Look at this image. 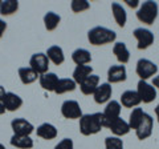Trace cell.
Segmentation results:
<instances>
[{
  "instance_id": "25",
  "label": "cell",
  "mask_w": 159,
  "mask_h": 149,
  "mask_svg": "<svg viewBox=\"0 0 159 149\" xmlns=\"http://www.w3.org/2000/svg\"><path fill=\"white\" fill-rule=\"evenodd\" d=\"M76 88H77V84L73 79L64 77V79H60L58 80L56 89H54V93H57V95H64V93H68V92H73Z\"/></svg>"
},
{
  "instance_id": "34",
  "label": "cell",
  "mask_w": 159,
  "mask_h": 149,
  "mask_svg": "<svg viewBox=\"0 0 159 149\" xmlns=\"http://www.w3.org/2000/svg\"><path fill=\"white\" fill-rule=\"evenodd\" d=\"M7 29V23L3 20V19H0V37H3L4 32H6Z\"/></svg>"
},
{
  "instance_id": "33",
  "label": "cell",
  "mask_w": 159,
  "mask_h": 149,
  "mask_svg": "<svg viewBox=\"0 0 159 149\" xmlns=\"http://www.w3.org/2000/svg\"><path fill=\"white\" fill-rule=\"evenodd\" d=\"M54 149H74V144H73V140L72 138H62L61 141H60Z\"/></svg>"
},
{
  "instance_id": "18",
  "label": "cell",
  "mask_w": 159,
  "mask_h": 149,
  "mask_svg": "<svg viewBox=\"0 0 159 149\" xmlns=\"http://www.w3.org/2000/svg\"><path fill=\"white\" fill-rule=\"evenodd\" d=\"M113 53L116 59L118 60L119 64H127L129 60H130V52L126 47V44L123 41H118V43H114L113 46Z\"/></svg>"
},
{
  "instance_id": "7",
  "label": "cell",
  "mask_w": 159,
  "mask_h": 149,
  "mask_svg": "<svg viewBox=\"0 0 159 149\" xmlns=\"http://www.w3.org/2000/svg\"><path fill=\"white\" fill-rule=\"evenodd\" d=\"M134 37L137 39L138 41V46L137 48L139 51H142V49H147L148 47H151V44L154 43L155 40V37H154V33L150 31V29L147 28H143V27H139V28H135L134 29Z\"/></svg>"
},
{
  "instance_id": "12",
  "label": "cell",
  "mask_w": 159,
  "mask_h": 149,
  "mask_svg": "<svg viewBox=\"0 0 159 149\" xmlns=\"http://www.w3.org/2000/svg\"><path fill=\"white\" fill-rule=\"evenodd\" d=\"M121 109H122L121 103L117 101V100H110L106 104V107L102 112L103 118H105V123H106V128H107V124L110 121L121 117Z\"/></svg>"
},
{
  "instance_id": "10",
  "label": "cell",
  "mask_w": 159,
  "mask_h": 149,
  "mask_svg": "<svg viewBox=\"0 0 159 149\" xmlns=\"http://www.w3.org/2000/svg\"><path fill=\"white\" fill-rule=\"evenodd\" d=\"M11 128L13 131V135H17V136H31V133L34 131V127L27 118H23V117L13 118L11 121Z\"/></svg>"
},
{
  "instance_id": "14",
  "label": "cell",
  "mask_w": 159,
  "mask_h": 149,
  "mask_svg": "<svg viewBox=\"0 0 159 149\" xmlns=\"http://www.w3.org/2000/svg\"><path fill=\"white\" fill-rule=\"evenodd\" d=\"M107 128L110 129V132L117 137L126 136L127 133L131 131L130 127H129V123L126 120H123V118H121V117H118V118H116V120L110 121L107 124Z\"/></svg>"
},
{
  "instance_id": "31",
  "label": "cell",
  "mask_w": 159,
  "mask_h": 149,
  "mask_svg": "<svg viewBox=\"0 0 159 149\" xmlns=\"http://www.w3.org/2000/svg\"><path fill=\"white\" fill-rule=\"evenodd\" d=\"M105 149H125L121 137L109 136L105 138Z\"/></svg>"
},
{
  "instance_id": "8",
  "label": "cell",
  "mask_w": 159,
  "mask_h": 149,
  "mask_svg": "<svg viewBox=\"0 0 159 149\" xmlns=\"http://www.w3.org/2000/svg\"><path fill=\"white\" fill-rule=\"evenodd\" d=\"M152 128H154V118L148 113L145 112L138 128L135 129V135L138 137V140H141V141L147 140L152 135Z\"/></svg>"
},
{
  "instance_id": "11",
  "label": "cell",
  "mask_w": 159,
  "mask_h": 149,
  "mask_svg": "<svg viewBox=\"0 0 159 149\" xmlns=\"http://www.w3.org/2000/svg\"><path fill=\"white\" fill-rule=\"evenodd\" d=\"M126 79H127V71H126V67L122 65V64L111 65L107 69V83L109 84L122 83V81H126Z\"/></svg>"
},
{
  "instance_id": "16",
  "label": "cell",
  "mask_w": 159,
  "mask_h": 149,
  "mask_svg": "<svg viewBox=\"0 0 159 149\" xmlns=\"http://www.w3.org/2000/svg\"><path fill=\"white\" fill-rule=\"evenodd\" d=\"M3 105L6 108V111L8 112H15L17 109L21 108L23 105V99L20 97L19 95L13 92H7L6 96L3 99Z\"/></svg>"
},
{
  "instance_id": "28",
  "label": "cell",
  "mask_w": 159,
  "mask_h": 149,
  "mask_svg": "<svg viewBox=\"0 0 159 149\" xmlns=\"http://www.w3.org/2000/svg\"><path fill=\"white\" fill-rule=\"evenodd\" d=\"M60 22H61V16L53 11H49L44 15V26L47 31H54L58 27Z\"/></svg>"
},
{
  "instance_id": "39",
  "label": "cell",
  "mask_w": 159,
  "mask_h": 149,
  "mask_svg": "<svg viewBox=\"0 0 159 149\" xmlns=\"http://www.w3.org/2000/svg\"><path fill=\"white\" fill-rule=\"evenodd\" d=\"M155 115H157V118H158V123H159V104L155 107Z\"/></svg>"
},
{
  "instance_id": "5",
  "label": "cell",
  "mask_w": 159,
  "mask_h": 149,
  "mask_svg": "<svg viewBox=\"0 0 159 149\" xmlns=\"http://www.w3.org/2000/svg\"><path fill=\"white\" fill-rule=\"evenodd\" d=\"M137 93L142 103L150 104L157 99V88L145 80H139L137 84Z\"/></svg>"
},
{
  "instance_id": "27",
  "label": "cell",
  "mask_w": 159,
  "mask_h": 149,
  "mask_svg": "<svg viewBox=\"0 0 159 149\" xmlns=\"http://www.w3.org/2000/svg\"><path fill=\"white\" fill-rule=\"evenodd\" d=\"M9 144L15 148L19 149H32L33 148V140L31 136H17V135H12Z\"/></svg>"
},
{
  "instance_id": "22",
  "label": "cell",
  "mask_w": 159,
  "mask_h": 149,
  "mask_svg": "<svg viewBox=\"0 0 159 149\" xmlns=\"http://www.w3.org/2000/svg\"><path fill=\"white\" fill-rule=\"evenodd\" d=\"M111 12H113V17L116 23L118 24V27L123 28L126 26V22H127V13H126V9L122 7V4L119 3H111Z\"/></svg>"
},
{
  "instance_id": "20",
  "label": "cell",
  "mask_w": 159,
  "mask_h": 149,
  "mask_svg": "<svg viewBox=\"0 0 159 149\" xmlns=\"http://www.w3.org/2000/svg\"><path fill=\"white\" fill-rule=\"evenodd\" d=\"M98 85H99V76L93 73L82 84H80V89H81V92L84 95L89 96V95H93V93L96 92Z\"/></svg>"
},
{
  "instance_id": "35",
  "label": "cell",
  "mask_w": 159,
  "mask_h": 149,
  "mask_svg": "<svg viewBox=\"0 0 159 149\" xmlns=\"http://www.w3.org/2000/svg\"><path fill=\"white\" fill-rule=\"evenodd\" d=\"M125 3L130 8H137L139 6V0H125Z\"/></svg>"
},
{
  "instance_id": "6",
  "label": "cell",
  "mask_w": 159,
  "mask_h": 149,
  "mask_svg": "<svg viewBox=\"0 0 159 149\" xmlns=\"http://www.w3.org/2000/svg\"><path fill=\"white\" fill-rule=\"evenodd\" d=\"M49 59L45 53L39 52V53H33L31 59H29V67H31L39 76L47 73L49 69Z\"/></svg>"
},
{
  "instance_id": "13",
  "label": "cell",
  "mask_w": 159,
  "mask_h": 149,
  "mask_svg": "<svg viewBox=\"0 0 159 149\" xmlns=\"http://www.w3.org/2000/svg\"><path fill=\"white\" fill-rule=\"evenodd\" d=\"M113 95V88H111V84L109 83H102L99 84L98 88L96 89V92L93 93V99L97 104H107L110 101Z\"/></svg>"
},
{
  "instance_id": "3",
  "label": "cell",
  "mask_w": 159,
  "mask_h": 149,
  "mask_svg": "<svg viewBox=\"0 0 159 149\" xmlns=\"http://www.w3.org/2000/svg\"><path fill=\"white\" fill-rule=\"evenodd\" d=\"M158 11H159L158 4L152 2V0H147V2H143L139 6L137 11V19L143 24L152 26L158 17Z\"/></svg>"
},
{
  "instance_id": "29",
  "label": "cell",
  "mask_w": 159,
  "mask_h": 149,
  "mask_svg": "<svg viewBox=\"0 0 159 149\" xmlns=\"http://www.w3.org/2000/svg\"><path fill=\"white\" fill-rule=\"evenodd\" d=\"M17 0H2V3H0V15H3V16H11V15L17 12Z\"/></svg>"
},
{
  "instance_id": "38",
  "label": "cell",
  "mask_w": 159,
  "mask_h": 149,
  "mask_svg": "<svg viewBox=\"0 0 159 149\" xmlns=\"http://www.w3.org/2000/svg\"><path fill=\"white\" fill-rule=\"evenodd\" d=\"M4 113H6V108H4L3 103H0V116H2V115H4Z\"/></svg>"
},
{
  "instance_id": "17",
  "label": "cell",
  "mask_w": 159,
  "mask_h": 149,
  "mask_svg": "<svg viewBox=\"0 0 159 149\" xmlns=\"http://www.w3.org/2000/svg\"><path fill=\"white\" fill-rule=\"evenodd\" d=\"M122 107L125 108H137L139 104H141V99H139L137 91H131V89H127L121 95V100H119Z\"/></svg>"
},
{
  "instance_id": "21",
  "label": "cell",
  "mask_w": 159,
  "mask_h": 149,
  "mask_svg": "<svg viewBox=\"0 0 159 149\" xmlns=\"http://www.w3.org/2000/svg\"><path fill=\"white\" fill-rule=\"evenodd\" d=\"M72 60L76 65H88L92 63V53L85 48H77L72 53Z\"/></svg>"
},
{
  "instance_id": "30",
  "label": "cell",
  "mask_w": 159,
  "mask_h": 149,
  "mask_svg": "<svg viewBox=\"0 0 159 149\" xmlns=\"http://www.w3.org/2000/svg\"><path fill=\"white\" fill-rule=\"evenodd\" d=\"M143 109L142 108H134L133 109V112L130 113V116H129V127H130V129H135L138 128L139 125V123H141L142 120V117H143Z\"/></svg>"
},
{
  "instance_id": "19",
  "label": "cell",
  "mask_w": 159,
  "mask_h": 149,
  "mask_svg": "<svg viewBox=\"0 0 159 149\" xmlns=\"http://www.w3.org/2000/svg\"><path fill=\"white\" fill-rule=\"evenodd\" d=\"M36 135L39 137L44 138V140H53V138H56L58 132L56 127L53 125L51 123H43L41 125H39L37 129H36Z\"/></svg>"
},
{
  "instance_id": "36",
  "label": "cell",
  "mask_w": 159,
  "mask_h": 149,
  "mask_svg": "<svg viewBox=\"0 0 159 149\" xmlns=\"http://www.w3.org/2000/svg\"><path fill=\"white\" fill-rule=\"evenodd\" d=\"M152 85L159 89V74H157V76L152 77Z\"/></svg>"
},
{
  "instance_id": "9",
  "label": "cell",
  "mask_w": 159,
  "mask_h": 149,
  "mask_svg": "<svg viewBox=\"0 0 159 149\" xmlns=\"http://www.w3.org/2000/svg\"><path fill=\"white\" fill-rule=\"evenodd\" d=\"M61 115L68 120H77L82 117V109L76 100H65L61 105Z\"/></svg>"
},
{
  "instance_id": "26",
  "label": "cell",
  "mask_w": 159,
  "mask_h": 149,
  "mask_svg": "<svg viewBox=\"0 0 159 149\" xmlns=\"http://www.w3.org/2000/svg\"><path fill=\"white\" fill-rule=\"evenodd\" d=\"M40 76L33 71L31 67H21L19 68V79L24 85H28V84H32L37 80Z\"/></svg>"
},
{
  "instance_id": "15",
  "label": "cell",
  "mask_w": 159,
  "mask_h": 149,
  "mask_svg": "<svg viewBox=\"0 0 159 149\" xmlns=\"http://www.w3.org/2000/svg\"><path fill=\"white\" fill-rule=\"evenodd\" d=\"M58 80H60V77L54 72H47L39 77L40 87H41L44 91H48V92H54Z\"/></svg>"
},
{
  "instance_id": "37",
  "label": "cell",
  "mask_w": 159,
  "mask_h": 149,
  "mask_svg": "<svg viewBox=\"0 0 159 149\" xmlns=\"http://www.w3.org/2000/svg\"><path fill=\"white\" fill-rule=\"evenodd\" d=\"M6 89H4V87H2L0 85V103H3V99H4V96H6Z\"/></svg>"
},
{
  "instance_id": "24",
  "label": "cell",
  "mask_w": 159,
  "mask_h": 149,
  "mask_svg": "<svg viewBox=\"0 0 159 149\" xmlns=\"http://www.w3.org/2000/svg\"><path fill=\"white\" fill-rule=\"evenodd\" d=\"M90 74H93V68L90 65H76L73 71V80L76 84H82Z\"/></svg>"
},
{
  "instance_id": "1",
  "label": "cell",
  "mask_w": 159,
  "mask_h": 149,
  "mask_svg": "<svg viewBox=\"0 0 159 149\" xmlns=\"http://www.w3.org/2000/svg\"><path fill=\"white\" fill-rule=\"evenodd\" d=\"M102 128H106V123L101 112L82 115L80 118V132L84 136H93L101 132Z\"/></svg>"
},
{
  "instance_id": "2",
  "label": "cell",
  "mask_w": 159,
  "mask_h": 149,
  "mask_svg": "<svg viewBox=\"0 0 159 149\" xmlns=\"http://www.w3.org/2000/svg\"><path fill=\"white\" fill-rule=\"evenodd\" d=\"M117 39V33L113 29H109L106 27L97 26L88 32V40L92 46H105V44L114 43Z\"/></svg>"
},
{
  "instance_id": "23",
  "label": "cell",
  "mask_w": 159,
  "mask_h": 149,
  "mask_svg": "<svg viewBox=\"0 0 159 149\" xmlns=\"http://www.w3.org/2000/svg\"><path fill=\"white\" fill-rule=\"evenodd\" d=\"M47 56L49 59V61H52L54 65H61V64L65 61V55L61 47L58 46H52L47 49Z\"/></svg>"
},
{
  "instance_id": "41",
  "label": "cell",
  "mask_w": 159,
  "mask_h": 149,
  "mask_svg": "<svg viewBox=\"0 0 159 149\" xmlns=\"http://www.w3.org/2000/svg\"><path fill=\"white\" fill-rule=\"evenodd\" d=\"M0 3H2V0H0Z\"/></svg>"
},
{
  "instance_id": "40",
  "label": "cell",
  "mask_w": 159,
  "mask_h": 149,
  "mask_svg": "<svg viewBox=\"0 0 159 149\" xmlns=\"http://www.w3.org/2000/svg\"><path fill=\"white\" fill-rule=\"evenodd\" d=\"M0 149H7V148H6V147H4V145H3V144H2V142H0Z\"/></svg>"
},
{
  "instance_id": "4",
  "label": "cell",
  "mask_w": 159,
  "mask_h": 149,
  "mask_svg": "<svg viewBox=\"0 0 159 149\" xmlns=\"http://www.w3.org/2000/svg\"><path fill=\"white\" fill-rule=\"evenodd\" d=\"M135 72L139 76L141 80L147 81V79L157 76L158 73V65L154 61L148 60V59H139L137 61Z\"/></svg>"
},
{
  "instance_id": "32",
  "label": "cell",
  "mask_w": 159,
  "mask_h": 149,
  "mask_svg": "<svg viewBox=\"0 0 159 149\" xmlns=\"http://www.w3.org/2000/svg\"><path fill=\"white\" fill-rule=\"evenodd\" d=\"M90 8V3L88 0H73L70 3V9L74 13H81Z\"/></svg>"
}]
</instances>
